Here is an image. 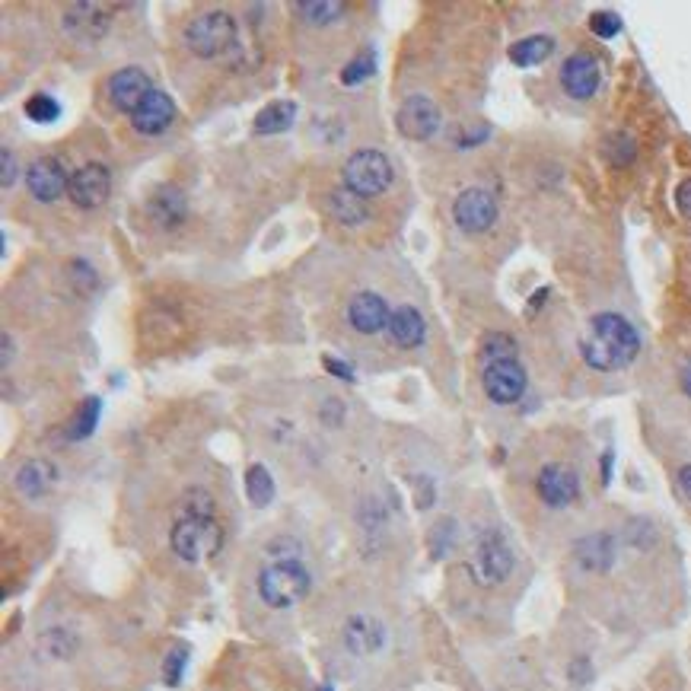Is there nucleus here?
I'll return each mask as SVG.
<instances>
[{
  "label": "nucleus",
  "instance_id": "nucleus-1",
  "mask_svg": "<svg viewBox=\"0 0 691 691\" xmlns=\"http://www.w3.org/2000/svg\"><path fill=\"white\" fill-rule=\"evenodd\" d=\"M580 354L586 367L599 373L625 370L641 354V332L618 313H596L586 325V335L580 338Z\"/></svg>",
  "mask_w": 691,
  "mask_h": 691
},
{
  "label": "nucleus",
  "instance_id": "nucleus-2",
  "mask_svg": "<svg viewBox=\"0 0 691 691\" xmlns=\"http://www.w3.org/2000/svg\"><path fill=\"white\" fill-rule=\"evenodd\" d=\"M313 577L300 561H274L258 574V596H262L271 609H290L300 599H306Z\"/></svg>",
  "mask_w": 691,
  "mask_h": 691
},
{
  "label": "nucleus",
  "instance_id": "nucleus-3",
  "mask_svg": "<svg viewBox=\"0 0 691 691\" xmlns=\"http://www.w3.org/2000/svg\"><path fill=\"white\" fill-rule=\"evenodd\" d=\"M169 545L182 561L198 564V561L214 558L220 551L223 529L217 526L214 516H179L176 526L169 532Z\"/></svg>",
  "mask_w": 691,
  "mask_h": 691
},
{
  "label": "nucleus",
  "instance_id": "nucleus-4",
  "mask_svg": "<svg viewBox=\"0 0 691 691\" xmlns=\"http://www.w3.org/2000/svg\"><path fill=\"white\" fill-rule=\"evenodd\" d=\"M188 48L195 51L198 58H220L236 45V20L223 10L201 13L188 23L185 32Z\"/></svg>",
  "mask_w": 691,
  "mask_h": 691
},
{
  "label": "nucleus",
  "instance_id": "nucleus-5",
  "mask_svg": "<svg viewBox=\"0 0 691 691\" xmlns=\"http://www.w3.org/2000/svg\"><path fill=\"white\" fill-rule=\"evenodd\" d=\"M392 163L379 150H357L344 163V188H351L360 198H376L392 185Z\"/></svg>",
  "mask_w": 691,
  "mask_h": 691
},
{
  "label": "nucleus",
  "instance_id": "nucleus-6",
  "mask_svg": "<svg viewBox=\"0 0 691 691\" xmlns=\"http://www.w3.org/2000/svg\"><path fill=\"white\" fill-rule=\"evenodd\" d=\"M472 577L481 586H497L504 583L513 574V548L507 545V539L500 532H485L481 539L475 542L472 551V561H469Z\"/></svg>",
  "mask_w": 691,
  "mask_h": 691
},
{
  "label": "nucleus",
  "instance_id": "nucleus-7",
  "mask_svg": "<svg viewBox=\"0 0 691 691\" xmlns=\"http://www.w3.org/2000/svg\"><path fill=\"white\" fill-rule=\"evenodd\" d=\"M535 491H539L545 507L564 510L570 504H577V497H580V475L570 469L567 462H548V465H542L539 478H535Z\"/></svg>",
  "mask_w": 691,
  "mask_h": 691
},
{
  "label": "nucleus",
  "instance_id": "nucleus-8",
  "mask_svg": "<svg viewBox=\"0 0 691 691\" xmlns=\"http://www.w3.org/2000/svg\"><path fill=\"white\" fill-rule=\"evenodd\" d=\"M395 125H399L402 137L408 141H427V137H434L443 125V112L434 99L427 96H408L399 112H395Z\"/></svg>",
  "mask_w": 691,
  "mask_h": 691
},
{
  "label": "nucleus",
  "instance_id": "nucleus-9",
  "mask_svg": "<svg viewBox=\"0 0 691 691\" xmlns=\"http://www.w3.org/2000/svg\"><path fill=\"white\" fill-rule=\"evenodd\" d=\"M488 399L494 405H516L526 395V370L520 360H497V364H485V376H481Z\"/></svg>",
  "mask_w": 691,
  "mask_h": 691
},
{
  "label": "nucleus",
  "instance_id": "nucleus-10",
  "mask_svg": "<svg viewBox=\"0 0 691 691\" xmlns=\"http://www.w3.org/2000/svg\"><path fill=\"white\" fill-rule=\"evenodd\" d=\"M558 80H561V90L570 99H593L602 83V67L590 51H574V55L561 64Z\"/></svg>",
  "mask_w": 691,
  "mask_h": 691
},
{
  "label": "nucleus",
  "instance_id": "nucleus-11",
  "mask_svg": "<svg viewBox=\"0 0 691 691\" xmlns=\"http://www.w3.org/2000/svg\"><path fill=\"white\" fill-rule=\"evenodd\" d=\"M453 217L465 233H485L497 220V201L488 188H465L453 204Z\"/></svg>",
  "mask_w": 691,
  "mask_h": 691
},
{
  "label": "nucleus",
  "instance_id": "nucleus-12",
  "mask_svg": "<svg viewBox=\"0 0 691 691\" xmlns=\"http://www.w3.org/2000/svg\"><path fill=\"white\" fill-rule=\"evenodd\" d=\"M109 192H112V172H109V166H102V163L80 166L74 176H71V188H67L71 201L77 207H83V211L102 207V204L109 201Z\"/></svg>",
  "mask_w": 691,
  "mask_h": 691
},
{
  "label": "nucleus",
  "instance_id": "nucleus-13",
  "mask_svg": "<svg viewBox=\"0 0 691 691\" xmlns=\"http://www.w3.org/2000/svg\"><path fill=\"white\" fill-rule=\"evenodd\" d=\"M26 185H29V195L51 204L58 201L61 195H67V188H71V176H67V169L61 160L55 157H42L26 169Z\"/></svg>",
  "mask_w": 691,
  "mask_h": 691
},
{
  "label": "nucleus",
  "instance_id": "nucleus-14",
  "mask_svg": "<svg viewBox=\"0 0 691 691\" xmlns=\"http://www.w3.org/2000/svg\"><path fill=\"white\" fill-rule=\"evenodd\" d=\"M150 93H153L150 77L141 71V67H122V71L112 74V80H109V99L118 112L134 115L144 106V99Z\"/></svg>",
  "mask_w": 691,
  "mask_h": 691
},
{
  "label": "nucleus",
  "instance_id": "nucleus-15",
  "mask_svg": "<svg viewBox=\"0 0 691 691\" xmlns=\"http://www.w3.org/2000/svg\"><path fill=\"white\" fill-rule=\"evenodd\" d=\"M348 319H351V325H354V332H360V335H376V332H383V328H389L392 313H389V306H386L383 297H379V293L364 290V293H357V297L351 300V306H348Z\"/></svg>",
  "mask_w": 691,
  "mask_h": 691
},
{
  "label": "nucleus",
  "instance_id": "nucleus-16",
  "mask_svg": "<svg viewBox=\"0 0 691 691\" xmlns=\"http://www.w3.org/2000/svg\"><path fill=\"white\" fill-rule=\"evenodd\" d=\"M172 122H176V102H172L169 93H163V90H153V93L144 99V106L131 115L134 131H141V134H147V137L163 134Z\"/></svg>",
  "mask_w": 691,
  "mask_h": 691
},
{
  "label": "nucleus",
  "instance_id": "nucleus-17",
  "mask_svg": "<svg viewBox=\"0 0 691 691\" xmlns=\"http://www.w3.org/2000/svg\"><path fill=\"white\" fill-rule=\"evenodd\" d=\"M109 23H112L109 10L99 7V4H74L64 13V29L71 32L77 42L102 39L109 32Z\"/></svg>",
  "mask_w": 691,
  "mask_h": 691
},
{
  "label": "nucleus",
  "instance_id": "nucleus-18",
  "mask_svg": "<svg viewBox=\"0 0 691 691\" xmlns=\"http://www.w3.org/2000/svg\"><path fill=\"white\" fill-rule=\"evenodd\" d=\"M386 644V628L383 621H376L373 615H354L344 625V647L354 656H370L379 653Z\"/></svg>",
  "mask_w": 691,
  "mask_h": 691
},
{
  "label": "nucleus",
  "instance_id": "nucleus-19",
  "mask_svg": "<svg viewBox=\"0 0 691 691\" xmlns=\"http://www.w3.org/2000/svg\"><path fill=\"white\" fill-rule=\"evenodd\" d=\"M574 558L583 570H590V574H606V570H612V564H615V539L609 532L586 535V539L577 542Z\"/></svg>",
  "mask_w": 691,
  "mask_h": 691
},
{
  "label": "nucleus",
  "instance_id": "nucleus-20",
  "mask_svg": "<svg viewBox=\"0 0 691 691\" xmlns=\"http://www.w3.org/2000/svg\"><path fill=\"white\" fill-rule=\"evenodd\" d=\"M13 481H16V491H20L23 497L36 500V497H45L51 488H55L58 469L48 459H29L20 465V472H16Z\"/></svg>",
  "mask_w": 691,
  "mask_h": 691
},
{
  "label": "nucleus",
  "instance_id": "nucleus-21",
  "mask_svg": "<svg viewBox=\"0 0 691 691\" xmlns=\"http://www.w3.org/2000/svg\"><path fill=\"white\" fill-rule=\"evenodd\" d=\"M424 335H427V325H424V316L418 313L414 306H399L389 319V338L399 344V348L411 351L418 348V344H424Z\"/></svg>",
  "mask_w": 691,
  "mask_h": 691
},
{
  "label": "nucleus",
  "instance_id": "nucleus-22",
  "mask_svg": "<svg viewBox=\"0 0 691 691\" xmlns=\"http://www.w3.org/2000/svg\"><path fill=\"white\" fill-rule=\"evenodd\" d=\"M150 217L160 223V227H179V223L188 217V201L179 188L163 185L153 192L150 198Z\"/></svg>",
  "mask_w": 691,
  "mask_h": 691
},
{
  "label": "nucleus",
  "instance_id": "nucleus-23",
  "mask_svg": "<svg viewBox=\"0 0 691 691\" xmlns=\"http://www.w3.org/2000/svg\"><path fill=\"white\" fill-rule=\"evenodd\" d=\"M293 118H297V102L293 99L268 102V106L255 115V134H284L293 128Z\"/></svg>",
  "mask_w": 691,
  "mask_h": 691
},
{
  "label": "nucleus",
  "instance_id": "nucleus-24",
  "mask_svg": "<svg viewBox=\"0 0 691 691\" xmlns=\"http://www.w3.org/2000/svg\"><path fill=\"white\" fill-rule=\"evenodd\" d=\"M328 207H332V214L348 223V227H360V223L370 220V207H367V198H360L357 192H351V188H335L332 198H328Z\"/></svg>",
  "mask_w": 691,
  "mask_h": 691
},
{
  "label": "nucleus",
  "instance_id": "nucleus-25",
  "mask_svg": "<svg viewBox=\"0 0 691 691\" xmlns=\"http://www.w3.org/2000/svg\"><path fill=\"white\" fill-rule=\"evenodd\" d=\"M555 39L551 36H526V39H520L516 45H510V61L516 64V67H539V64H545L551 55H555Z\"/></svg>",
  "mask_w": 691,
  "mask_h": 691
},
{
  "label": "nucleus",
  "instance_id": "nucleus-26",
  "mask_svg": "<svg viewBox=\"0 0 691 691\" xmlns=\"http://www.w3.org/2000/svg\"><path fill=\"white\" fill-rule=\"evenodd\" d=\"M246 494L255 507H268L274 500V478L265 465H249L246 472Z\"/></svg>",
  "mask_w": 691,
  "mask_h": 691
},
{
  "label": "nucleus",
  "instance_id": "nucleus-27",
  "mask_svg": "<svg viewBox=\"0 0 691 691\" xmlns=\"http://www.w3.org/2000/svg\"><path fill=\"white\" fill-rule=\"evenodd\" d=\"M99 414H102V402L96 399V395H90L80 411L74 414V421L71 427H67V440H86L96 430V421H99Z\"/></svg>",
  "mask_w": 691,
  "mask_h": 691
},
{
  "label": "nucleus",
  "instance_id": "nucleus-28",
  "mask_svg": "<svg viewBox=\"0 0 691 691\" xmlns=\"http://www.w3.org/2000/svg\"><path fill=\"white\" fill-rule=\"evenodd\" d=\"M520 354V344H516L510 335L504 332H491L481 344V357H485V364H497V360H516Z\"/></svg>",
  "mask_w": 691,
  "mask_h": 691
},
{
  "label": "nucleus",
  "instance_id": "nucleus-29",
  "mask_svg": "<svg viewBox=\"0 0 691 691\" xmlns=\"http://www.w3.org/2000/svg\"><path fill=\"white\" fill-rule=\"evenodd\" d=\"M297 10L303 13L306 23H316V26H325V23H335L341 20L344 13V4H335V0H303V4H297Z\"/></svg>",
  "mask_w": 691,
  "mask_h": 691
},
{
  "label": "nucleus",
  "instance_id": "nucleus-30",
  "mask_svg": "<svg viewBox=\"0 0 691 691\" xmlns=\"http://www.w3.org/2000/svg\"><path fill=\"white\" fill-rule=\"evenodd\" d=\"M26 115H29L36 125H48V122H55V118L61 115V106H58V99H55V96H48V93H36V96H29V99H26Z\"/></svg>",
  "mask_w": 691,
  "mask_h": 691
},
{
  "label": "nucleus",
  "instance_id": "nucleus-31",
  "mask_svg": "<svg viewBox=\"0 0 691 691\" xmlns=\"http://www.w3.org/2000/svg\"><path fill=\"white\" fill-rule=\"evenodd\" d=\"M373 74H376V55H373V51H364V55H357V58L341 71V83L357 86V83L370 80Z\"/></svg>",
  "mask_w": 691,
  "mask_h": 691
},
{
  "label": "nucleus",
  "instance_id": "nucleus-32",
  "mask_svg": "<svg viewBox=\"0 0 691 691\" xmlns=\"http://www.w3.org/2000/svg\"><path fill=\"white\" fill-rule=\"evenodd\" d=\"M182 507H185V516H214V497L201 488H192V491H185Z\"/></svg>",
  "mask_w": 691,
  "mask_h": 691
},
{
  "label": "nucleus",
  "instance_id": "nucleus-33",
  "mask_svg": "<svg viewBox=\"0 0 691 691\" xmlns=\"http://www.w3.org/2000/svg\"><path fill=\"white\" fill-rule=\"evenodd\" d=\"M590 29H593V36H599V39H615L618 32H621V20L615 13H593L590 16Z\"/></svg>",
  "mask_w": 691,
  "mask_h": 691
},
{
  "label": "nucleus",
  "instance_id": "nucleus-34",
  "mask_svg": "<svg viewBox=\"0 0 691 691\" xmlns=\"http://www.w3.org/2000/svg\"><path fill=\"white\" fill-rule=\"evenodd\" d=\"M185 663H188V653L179 647V650H172L166 656V663H163V676H166V685H179L182 682V672H185Z\"/></svg>",
  "mask_w": 691,
  "mask_h": 691
},
{
  "label": "nucleus",
  "instance_id": "nucleus-35",
  "mask_svg": "<svg viewBox=\"0 0 691 691\" xmlns=\"http://www.w3.org/2000/svg\"><path fill=\"white\" fill-rule=\"evenodd\" d=\"M13 182H16V157L4 147L0 150V185L10 188Z\"/></svg>",
  "mask_w": 691,
  "mask_h": 691
},
{
  "label": "nucleus",
  "instance_id": "nucleus-36",
  "mask_svg": "<svg viewBox=\"0 0 691 691\" xmlns=\"http://www.w3.org/2000/svg\"><path fill=\"white\" fill-rule=\"evenodd\" d=\"M676 207L685 220H691V176L685 182H679V188H676Z\"/></svg>",
  "mask_w": 691,
  "mask_h": 691
},
{
  "label": "nucleus",
  "instance_id": "nucleus-37",
  "mask_svg": "<svg viewBox=\"0 0 691 691\" xmlns=\"http://www.w3.org/2000/svg\"><path fill=\"white\" fill-rule=\"evenodd\" d=\"M322 364L332 370V376H341V379H348V383H354V373H351V367L344 364V360H335V357H325Z\"/></svg>",
  "mask_w": 691,
  "mask_h": 691
},
{
  "label": "nucleus",
  "instance_id": "nucleus-38",
  "mask_svg": "<svg viewBox=\"0 0 691 691\" xmlns=\"http://www.w3.org/2000/svg\"><path fill=\"white\" fill-rule=\"evenodd\" d=\"M676 485H679L682 497H685L688 504H691V462H688V465H682V469H679V475H676Z\"/></svg>",
  "mask_w": 691,
  "mask_h": 691
},
{
  "label": "nucleus",
  "instance_id": "nucleus-39",
  "mask_svg": "<svg viewBox=\"0 0 691 691\" xmlns=\"http://www.w3.org/2000/svg\"><path fill=\"white\" fill-rule=\"evenodd\" d=\"M570 676H574V679H577V682L583 685L586 679H590V676H593V672H590V663H586V660H583V656H580V660H577L574 666H570Z\"/></svg>",
  "mask_w": 691,
  "mask_h": 691
},
{
  "label": "nucleus",
  "instance_id": "nucleus-40",
  "mask_svg": "<svg viewBox=\"0 0 691 691\" xmlns=\"http://www.w3.org/2000/svg\"><path fill=\"white\" fill-rule=\"evenodd\" d=\"M485 137H488V128H478L475 134H462L459 137V147H478L481 141H485Z\"/></svg>",
  "mask_w": 691,
  "mask_h": 691
},
{
  "label": "nucleus",
  "instance_id": "nucleus-41",
  "mask_svg": "<svg viewBox=\"0 0 691 691\" xmlns=\"http://www.w3.org/2000/svg\"><path fill=\"white\" fill-rule=\"evenodd\" d=\"M682 392H685L688 399H691V360H688V364L682 367Z\"/></svg>",
  "mask_w": 691,
  "mask_h": 691
},
{
  "label": "nucleus",
  "instance_id": "nucleus-42",
  "mask_svg": "<svg viewBox=\"0 0 691 691\" xmlns=\"http://www.w3.org/2000/svg\"><path fill=\"white\" fill-rule=\"evenodd\" d=\"M609 478H612V453L602 456V481L609 485Z\"/></svg>",
  "mask_w": 691,
  "mask_h": 691
},
{
  "label": "nucleus",
  "instance_id": "nucleus-43",
  "mask_svg": "<svg viewBox=\"0 0 691 691\" xmlns=\"http://www.w3.org/2000/svg\"><path fill=\"white\" fill-rule=\"evenodd\" d=\"M319 691H335V688H332V685H322Z\"/></svg>",
  "mask_w": 691,
  "mask_h": 691
}]
</instances>
